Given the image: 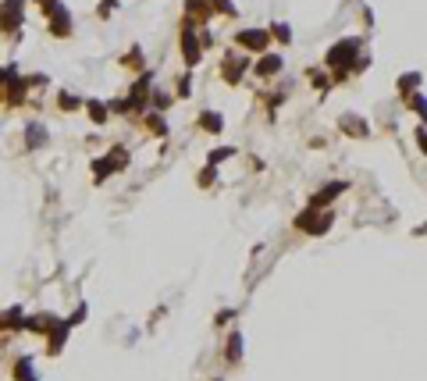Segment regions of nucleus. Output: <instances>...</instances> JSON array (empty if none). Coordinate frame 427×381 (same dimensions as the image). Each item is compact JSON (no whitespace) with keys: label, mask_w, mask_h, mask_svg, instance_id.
<instances>
[{"label":"nucleus","mask_w":427,"mask_h":381,"mask_svg":"<svg viewBox=\"0 0 427 381\" xmlns=\"http://www.w3.org/2000/svg\"><path fill=\"white\" fill-rule=\"evenodd\" d=\"M36 4H40V8H43V14H50L53 8H57V0H36Z\"/></svg>","instance_id":"22"},{"label":"nucleus","mask_w":427,"mask_h":381,"mask_svg":"<svg viewBox=\"0 0 427 381\" xmlns=\"http://www.w3.org/2000/svg\"><path fill=\"white\" fill-rule=\"evenodd\" d=\"M86 107H89V118H93V121H100V125L107 121V103H100V100H89Z\"/></svg>","instance_id":"12"},{"label":"nucleus","mask_w":427,"mask_h":381,"mask_svg":"<svg viewBox=\"0 0 427 381\" xmlns=\"http://www.w3.org/2000/svg\"><path fill=\"white\" fill-rule=\"evenodd\" d=\"M61 111H75V107H79V97H71V93H61Z\"/></svg>","instance_id":"17"},{"label":"nucleus","mask_w":427,"mask_h":381,"mask_svg":"<svg viewBox=\"0 0 427 381\" xmlns=\"http://www.w3.org/2000/svg\"><path fill=\"white\" fill-rule=\"evenodd\" d=\"M342 129H346L349 136H367V125H363L360 118H356V121H352V118H346V121H342Z\"/></svg>","instance_id":"13"},{"label":"nucleus","mask_w":427,"mask_h":381,"mask_svg":"<svg viewBox=\"0 0 427 381\" xmlns=\"http://www.w3.org/2000/svg\"><path fill=\"white\" fill-rule=\"evenodd\" d=\"M228 342H231V346H228V360H239L242 356V335H231Z\"/></svg>","instance_id":"15"},{"label":"nucleus","mask_w":427,"mask_h":381,"mask_svg":"<svg viewBox=\"0 0 427 381\" xmlns=\"http://www.w3.org/2000/svg\"><path fill=\"white\" fill-rule=\"evenodd\" d=\"M207 8L210 11H221V14H235V8H231L228 0H207Z\"/></svg>","instance_id":"16"},{"label":"nucleus","mask_w":427,"mask_h":381,"mask_svg":"<svg viewBox=\"0 0 427 381\" xmlns=\"http://www.w3.org/2000/svg\"><path fill=\"white\" fill-rule=\"evenodd\" d=\"M114 8H118V0H107V4H103V8H100V14H103V18H107V14H111V11H114Z\"/></svg>","instance_id":"23"},{"label":"nucleus","mask_w":427,"mask_h":381,"mask_svg":"<svg viewBox=\"0 0 427 381\" xmlns=\"http://www.w3.org/2000/svg\"><path fill=\"white\" fill-rule=\"evenodd\" d=\"M257 71H260V75H278V71H281V58H278V53L263 58V61L257 64Z\"/></svg>","instance_id":"10"},{"label":"nucleus","mask_w":427,"mask_h":381,"mask_svg":"<svg viewBox=\"0 0 427 381\" xmlns=\"http://www.w3.org/2000/svg\"><path fill=\"white\" fill-rule=\"evenodd\" d=\"M246 68H249L246 58H239V53H228V58H224V68H221V75H224L228 86H235V82L246 75Z\"/></svg>","instance_id":"6"},{"label":"nucleus","mask_w":427,"mask_h":381,"mask_svg":"<svg viewBox=\"0 0 427 381\" xmlns=\"http://www.w3.org/2000/svg\"><path fill=\"white\" fill-rule=\"evenodd\" d=\"M22 11H25V0H4V4H0V29L14 32L22 25Z\"/></svg>","instance_id":"3"},{"label":"nucleus","mask_w":427,"mask_h":381,"mask_svg":"<svg viewBox=\"0 0 427 381\" xmlns=\"http://www.w3.org/2000/svg\"><path fill=\"white\" fill-rule=\"evenodd\" d=\"M150 129H153L157 136H164V132H168V125H164V118H150Z\"/></svg>","instance_id":"19"},{"label":"nucleus","mask_w":427,"mask_h":381,"mask_svg":"<svg viewBox=\"0 0 427 381\" xmlns=\"http://www.w3.org/2000/svg\"><path fill=\"white\" fill-rule=\"evenodd\" d=\"M356 53H360V40H352V36H349V40H338L331 50H328V58H324V64L328 68H338V64H342V71H338V75H349V68H356Z\"/></svg>","instance_id":"1"},{"label":"nucleus","mask_w":427,"mask_h":381,"mask_svg":"<svg viewBox=\"0 0 427 381\" xmlns=\"http://www.w3.org/2000/svg\"><path fill=\"white\" fill-rule=\"evenodd\" d=\"M235 43L242 50H267L271 32H267V29H242V32H235Z\"/></svg>","instance_id":"4"},{"label":"nucleus","mask_w":427,"mask_h":381,"mask_svg":"<svg viewBox=\"0 0 427 381\" xmlns=\"http://www.w3.org/2000/svg\"><path fill=\"white\" fill-rule=\"evenodd\" d=\"M182 53H185V64H196L200 61V40H196V25L189 22H182Z\"/></svg>","instance_id":"5"},{"label":"nucleus","mask_w":427,"mask_h":381,"mask_svg":"<svg viewBox=\"0 0 427 381\" xmlns=\"http://www.w3.org/2000/svg\"><path fill=\"white\" fill-rule=\"evenodd\" d=\"M47 18H50V32H53V36H68V32H71V14H68V8L57 4Z\"/></svg>","instance_id":"7"},{"label":"nucleus","mask_w":427,"mask_h":381,"mask_svg":"<svg viewBox=\"0 0 427 381\" xmlns=\"http://www.w3.org/2000/svg\"><path fill=\"white\" fill-rule=\"evenodd\" d=\"M25 143H29L32 150H36V147H43V143H47V129H43L40 121H29V129H25Z\"/></svg>","instance_id":"9"},{"label":"nucleus","mask_w":427,"mask_h":381,"mask_svg":"<svg viewBox=\"0 0 427 381\" xmlns=\"http://www.w3.org/2000/svg\"><path fill=\"white\" fill-rule=\"evenodd\" d=\"M420 86V71H409V75H402L399 79V89H402V93L409 97V93H413V89Z\"/></svg>","instance_id":"11"},{"label":"nucleus","mask_w":427,"mask_h":381,"mask_svg":"<svg viewBox=\"0 0 427 381\" xmlns=\"http://www.w3.org/2000/svg\"><path fill=\"white\" fill-rule=\"evenodd\" d=\"M231 153H235V150H228V147H224V150H214V153H210V164H218V160H224V157H231Z\"/></svg>","instance_id":"20"},{"label":"nucleus","mask_w":427,"mask_h":381,"mask_svg":"<svg viewBox=\"0 0 427 381\" xmlns=\"http://www.w3.org/2000/svg\"><path fill=\"white\" fill-rule=\"evenodd\" d=\"M296 228L310 232V235H320V232L331 228V214H320L317 207H310V210H302V214L296 217Z\"/></svg>","instance_id":"2"},{"label":"nucleus","mask_w":427,"mask_h":381,"mask_svg":"<svg viewBox=\"0 0 427 381\" xmlns=\"http://www.w3.org/2000/svg\"><path fill=\"white\" fill-rule=\"evenodd\" d=\"M192 93V89H189V75H182V79H178V97H189Z\"/></svg>","instance_id":"21"},{"label":"nucleus","mask_w":427,"mask_h":381,"mask_svg":"<svg viewBox=\"0 0 427 381\" xmlns=\"http://www.w3.org/2000/svg\"><path fill=\"white\" fill-rule=\"evenodd\" d=\"M200 125H203V129H207V132H221V125H224V121H221L218 114H210V111H207V114L200 118Z\"/></svg>","instance_id":"14"},{"label":"nucleus","mask_w":427,"mask_h":381,"mask_svg":"<svg viewBox=\"0 0 427 381\" xmlns=\"http://www.w3.org/2000/svg\"><path fill=\"white\" fill-rule=\"evenodd\" d=\"M346 189H349L346 182H335V186H328V189H320V193H317V196L310 199V207H317V210H324V207L331 204V199H335L338 193H346Z\"/></svg>","instance_id":"8"},{"label":"nucleus","mask_w":427,"mask_h":381,"mask_svg":"<svg viewBox=\"0 0 427 381\" xmlns=\"http://www.w3.org/2000/svg\"><path fill=\"white\" fill-rule=\"evenodd\" d=\"M267 32H274V36H278V40H281V43H289V40H292V32H289V25H274V29H267Z\"/></svg>","instance_id":"18"}]
</instances>
